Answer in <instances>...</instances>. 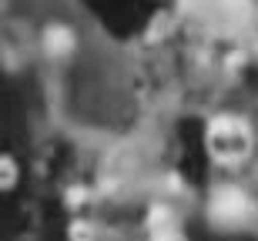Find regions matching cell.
Masks as SVG:
<instances>
[{
  "mask_svg": "<svg viewBox=\"0 0 258 241\" xmlns=\"http://www.w3.org/2000/svg\"><path fill=\"white\" fill-rule=\"evenodd\" d=\"M71 241H94V231L87 221H74L71 224Z\"/></svg>",
  "mask_w": 258,
  "mask_h": 241,
  "instance_id": "4",
  "label": "cell"
},
{
  "mask_svg": "<svg viewBox=\"0 0 258 241\" xmlns=\"http://www.w3.org/2000/svg\"><path fill=\"white\" fill-rule=\"evenodd\" d=\"M241 208H245V201H241L238 191H225L218 194V201L211 204V211L218 214L221 221H235V218H241Z\"/></svg>",
  "mask_w": 258,
  "mask_h": 241,
  "instance_id": "2",
  "label": "cell"
},
{
  "mask_svg": "<svg viewBox=\"0 0 258 241\" xmlns=\"http://www.w3.org/2000/svg\"><path fill=\"white\" fill-rule=\"evenodd\" d=\"M44 47H47V54H54V57H64V54L74 50V37H71L64 27H54L47 37H44Z\"/></svg>",
  "mask_w": 258,
  "mask_h": 241,
  "instance_id": "3",
  "label": "cell"
},
{
  "mask_svg": "<svg viewBox=\"0 0 258 241\" xmlns=\"http://www.w3.org/2000/svg\"><path fill=\"white\" fill-rule=\"evenodd\" d=\"M208 147H211V154H215L218 164L245 161V154H248V147H251V134H248V127H245V121L235 114L215 117L208 127Z\"/></svg>",
  "mask_w": 258,
  "mask_h": 241,
  "instance_id": "1",
  "label": "cell"
}]
</instances>
